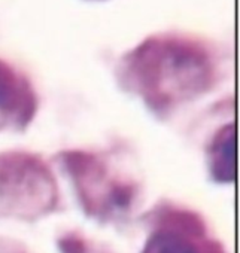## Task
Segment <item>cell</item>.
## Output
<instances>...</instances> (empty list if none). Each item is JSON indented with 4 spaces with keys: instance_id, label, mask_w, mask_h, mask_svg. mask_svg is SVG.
Returning <instances> with one entry per match:
<instances>
[{
    "instance_id": "6da1fadb",
    "label": "cell",
    "mask_w": 240,
    "mask_h": 253,
    "mask_svg": "<svg viewBox=\"0 0 240 253\" xmlns=\"http://www.w3.org/2000/svg\"><path fill=\"white\" fill-rule=\"evenodd\" d=\"M126 79L155 101L201 92L213 79L212 48L182 33L149 36L123 58Z\"/></svg>"
},
{
    "instance_id": "7a4b0ae2",
    "label": "cell",
    "mask_w": 240,
    "mask_h": 253,
    "mask_svg": "<svg viewBox=\"0 0 240 253\" xmlns=\"http://www.w3.org/2000/svg\"><path fill=\"white\" fill-rule=\"evenodd\" d=\"M32 101V89L24 76L0 60V115L24 113Z\"/></svg>"
},
{
    "instance_id": "3957f363",
    "label": "cell",
    "mask_w": 240,
    "mask_h": 253,
    "mask_svg": "<svg viewBox=\"0 0 240 253\" xmlns=\"http://www.w3.org/2000/svg\"><path fill=\"white\" fill-rule=\"evenodd\" d=\"M148 253H194L190 246H187L178 237L163 235L154 241Z\"/></svg>"
}]
</instances>
